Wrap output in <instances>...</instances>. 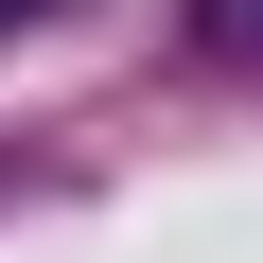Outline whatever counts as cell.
Segmentation results:
<instances>
[{"label": "cell", "mask_w": 263, "mask_h": 263, "mask_svg": "<svg viewBox=\"0 0 263 263\" xmlns=\"http://www.w3.org/2000/svg\"><path fill=\"white\" fill-rule=\"evenodd\" d=\"M193 53L211 70H263V0H193Z\"/></svg>", "instance_id": "6da1fadb"}]
</instances>
